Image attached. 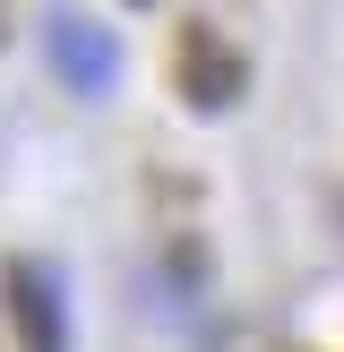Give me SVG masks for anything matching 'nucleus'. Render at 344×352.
Segmentation results:
<instances>
[{
    "mask_svg": "<svg viewBox=\"0 0 344 352\" xmlns=\"http://www.w3.org/2000/svg\"><path fill=\"white\" fill-rule=\"evenodd\" d=\"M9 318L26 336V352H69V301H61V275L43 258H17L9 267Z\"/></svg>",
    "mask_w": 344,
    "mask_h": 352,
    "instance_id": "f257e3e1",
    "label": "nucleus"
},
{
    "mask_svg": "<svg viewBox=\"0 0 344 352\" xmlns=\"http://www.w3.org/2000/svg\"><path fill=\"white\" fill-rule=\"evenodd\" d=\"M52 60H61L69 86H86V95H103V86H112V43H103L95 26H78V17H61V26H52Z\"/></svg>",
    "mask_w": 344,
    "mask_h": 352,
    "instance_id": "7ed1b4c3",
    "label": "nucleus"
},
{
    "mask_svg": "<svg viewBox=\"0 0 344 352\" xmlns=\"http://www.w3.org/2000/svg\"><path fill=\"white\" fill-rule=\"evenodd\" d=\"M181 86L198 112H224V103H241V52H224L215 26H189L181 34Z\"/></svg>",
    "mask_w": 344,
    "mask_h": 352,
    "instance_id": "f03ea898",
    "label": "nucleus"
}]
</instances>
